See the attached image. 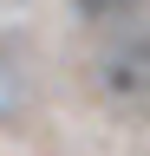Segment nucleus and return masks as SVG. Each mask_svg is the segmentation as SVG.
<instances>
[{
    "label": "nucleus",
    "instance_id": "1",
    "mask_svg": "<svg viewBox=\"0 0 150 156\" xmlns=\"http://www.w3.org/2000/svg\"><path fill=\"white\" fill-rule=\"evenodd\" d=\"M98 85L104 98H118V104H150V26L111 39L104 58H98Z\"/></svg>",
    "mask_w": 150,
    "mask_h": 156
},
{
    "label": "nucleus",
    "instance_id": "2",
    "mask_svg": "<svg viewBox=\"0 0 150 156\" xmlns=\"http://www.w3.org/2000/svg\"><path fill=\"white\" fill-rule=\"evenodd\" d=\"M72 7H79V20H98L104 26V20H130L144 0H72Z\"/></svg>",
    "mask_w": 150,
    "mask_h": 156
}]
</instances>
